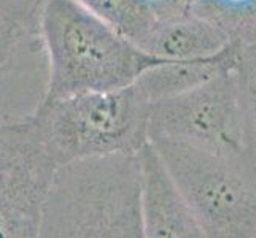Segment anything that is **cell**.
Returning a JSON list of instances; mask_svg holds the SVG:
<instances>
[{"label": "cell", "mask_w": 256, "mask_h": 238, "mask_svg": "<svg viewBox=\"0 0 256 238\" xmlns=\"http://www.w3.org/2000/svg\"><path fill=\"white\" fill-rule=\"evenodd\" d=\"M137 154L59 165L43 207L38 238H145Z\"/></svg>", "instance_id": "obj_1"}, {"label": "cell", "mask_w": 256, "mask_h": 238, "mask_svg": "<svg viewBox=\"0 0 256 238\" xmlns=\"http://www.w3.org/2000/svg\"><path fill=\"white\" fill-rule=\"evenodd\" d=\"M38 37L50 67L42 102L121 89L156 62L76 0H45Z\"/></svg>", "instance_id": "obj_2"}, {"label": "cell", "mask_w": 256, "mask_h": 238, "mask_svg": "<svg viewBox=\"0 0 256 238\" xmlns=\"http://www.w3.org/2000/svg\"><path fill=\"white\" fill-rule=\"evenodd\" d=\"M150 103L136 84L40 102L30 119L58 165L137 154L148 140Z\"/></svg>", "instance_id": "obj_3"}, {"label": "cell", "mask_w": 256, "mask_h": 238, "mask_svg": "<svg viewBox=\"0 0 256 238\" xmlns=\"http://www.w3.org/2000/svg\"><path fill=\"white\" fill-rule=\"evenodd\" d=\"M207 238H256V159L150 138Z\"/></svg>", "instance_id": "obj_4"}, {"label": "cell", "mask_w": 256, "mask_h": 238, "mask_svg": "<svg viewBox=\"0 0 256 238\" xmlns=\"http://www.w3.org/2000/svg\"><path fill=\"white\" fill-rule=\"evenodd\" d=\"M58 167L30 118L0 122V238H38Z\"/></svg>", "instance_id": "obj_5"}, {"label": "cell", "mask_w": 256, "mask_h": 238, "mask_svg": "<svg viewBox=\"0 0 256 238\" xmlns=\"http://www.w3.org/2000/svg\"><path fill=\"white\" fill-rule=\"evenodd\" d=\"M164 137L222 154L245 151L231 70L150 107L148 140Z\"/></svg>", "instance_id": "obj_6"}, {"label": "cell", "mask_w": 256, "mask_h": 238, "mask_svg": "<svg viewBox=\"0 0 256 238\" xmlns=\"http://www.w3.org/2000/svg\"><path fill=\"white\" fill-rule=\"evenodd\" d=\"M145 238H207L152 143L138 151Z\"/></svg>", "instance_id": "obj_7"}, {"label": "cell", "mask_w": 256, "mask_h": 238, "mask_svg": "<svg viewBox=\"0 0 256 238\" xmlns=\"http://www.w3.org/2000/svg\"><path fill=\"white\" fill-rule=\"evenodd\" d=\"M232 45L222 29L186 8L158 17L140 51L156 60H192L218 56Z\"/></svg>", "instance_id": "obj_8"}, {"label": "cell", "mask_w": 256, "mask_h": 238, "mask_svg": "<svg viewBox=\"0 0 256 238\" xmlns=\"http://www.w3.org/2000/svg\"><path fill=\"white\" fill-rule=\"evenodd\" d=\"M237 51L239 45H232L222 54L207 59L156 60L138 75L134 84L150 103L170 99L232 70Z\"/></svg>", "instance_id": "obj_9"}, {"label": "cell", "mask_w": 256, "mask_h": 238, "mask_svg": "<svg viewBox=\"0 0 256 238\" xmlns=\"http://www.w3.org/2000/svg\"><path fill=\"white\" fill-rule=\"evenodd\" d=\"M140 49L158 17L188 8L186 0H76Z\"/></svg>", "instance_id": "obj_10"}, {"label": "cell", "mask_w": 256, "mask_h": 238, "mask_svg": "<svg viewBox=\"0 0 256 238\" xmlns=\"http://www.w3.org/2000/svg\"><path fill=\"white\" fill-rule=\"evenodd\" d=\"M188 10L215 24L234 45H256V0H191Z\"/></svg>", "instance_id": "obj_11"}, {"label": "cell", "mask_w": 256, "mask_h": 238, "mask_svg": "<svg viewBox=\"0 0 256 238\" xmlns=\"http://www.w3.org/2000/svg\"><path fill=\"white\" fill-rule=\"evenodd\" d=\"M231 73L240 114L244 148L256 159V45L239 46Z\"/></svg>", "instance_id": "obj_12"}, {"label": "cell", "mask_w": 256, "mask_h": 238, "mask_svg": "<svg viewBox=\"0 0 256 238\" xmlns=\"http://www.w3.org/2000/svg\"><path fill=\"white\" fill-rule=\"evenodd\" d=\"M45 0H0V14L38 35V14Z\"/></svg>", "instance_id": "obj_13"}, {"label": "cell", "mask_w": 256, "mask_h": 238, "mask_svg": "<svg viewBox=\"0 0 256 238\" xmlns=\"http://www.w3.org/2000/svg\"><path fill=\"white\" fill-rule=\"evenodd\" d=\"M26 35L32 33L22 29L20 24L0 14V78L5 76L8 70H10L18 48H20Z\"/></svg>", "instance_id": "obj_14"}, {"label": "cell", "mask_w": 256, "mask_h": 238, "mask_svg": "<svg viewBox=\"0 0 256 238\" xmlns=\"http://www.w3.org/2000/svg\"><path fill=\"white\" fill-rule=\"evenodd\" d=\"M152 2H166V0H152Z\"/></svg>", "instance_id": "obj_15"}, {"label": "cell", "mask_w": 256, "mask_h": 238, "mask_svg": "<svg viewBox=\"0 0 256 238\" xmlns=\"http://www.w3.org/2000/svg\"><path fill=\"white\" fill-rule=\"evenodd\" d=\"M186 2H188V3H190V2H191V0H186Z\"/></svg>", "instance_id": "obj_16"}]
</instances>
